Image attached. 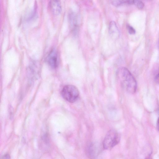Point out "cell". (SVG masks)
<instances>
[{
	"label": "cell",
	"mask_w": 159,
	"mask_h": 159,
	"mask_svg": "<svg viewBox=\"0 0 159 159\" xmlns=\"http://www.w3.org/2000/svg\"><path fill=\"white\" fill-rule=\"evenodd\" d=\"M137 0H111V4L115 6L118 7L124 4L134 5Z\"/></svg>",
	"instance_id": "obj_7"
},
{
	"label": "cell",
	"mask_w": 159,
	"mask_h": 159,
	"mask_svg": "<svg viewBox=\"0 0 159 159\" xmlns=\"http://www.w3.org/2000/svg\"><path fill=\"white\" fill-rule=\"evenodd\" d=\"M127 29L129 33L131 34H134L135 33V29L131 26L128 25L127 26Z\"/></svg>",
	"instance_id": "obj_8"
},
{
	"label": "cell",
	"mask_w": 159,
	"mask_h": 159,
	"mask_svg": "<svg viewBox=\"0 0 159 159\" xmlns=\"http://www.w3.org/2000/svg\"><path fill=\"white\" fill-rule=\"evenodd\" d=\"M47 62L52 68H56L58 65V57L56 51L52 50L49 54L47 57Z\"/></svg>",
	"instance_id": "obj_4"
},
{
	"label": "cell",
	"mask_w": 159,
	"mask_h": 159,
	"mask_svg": "<svg viewBox=\"0 0 159 159\" xmlns=\"http://www.w3.org/2000/svg\"><path fill=\"white\" fill-rule=\"evenodd\" d=\"M109 32L113 39H117L119 36V32L116 23L114 21H111L109 24Z\"/></svg>",
	"instance_id": "obj_6"
},
{
	"label": "cell",
	"mask_w": 159,
	"mask_h": 159,
	"mask_svg": "<svg viewBox=\"0 0 159 159\" xmlns=\"http://www.w3.org/2000/svg\"><path fill=\"white\" fill-rule=\"evenodd\" d=\"M120 136L118 132L111 129L108 132L104 138L103 146L104 149L110 150L118 143Z\"/></svg>",
	"instance_id": "obj_2"
},
{
	"label": "cell",
	"mask_w": 159,
	"mask_h": 159,
	"mask_svg": "<svg viewBox=\"0 0 159 159\" xmlns=\"http://www.w3.org/2000/svg\"><path fill=\"white\" fill-rule=\"evenodd\" d=\"M117 74L123 88L129 93H134L137 89V82L129 71L127 68L122 67L118 69Z\"/></svg>",
	"instance_id": "obj_1"
},
{
	"label": "cell",
	"mask_w": 159,
	"mask_h": 159,
	"mask_svg": "<svg viewBox=\"0 0 159 159\" xmlns=\"http://www.w3.org/2000/svg\"><path fill=\"white\" fill-rule=\"evenodd\" d=\"M61 94L62 97L67 101L70 102H74L77 99L79 92L75 86L67 85L63 88Z\"/></svg>",
	"instance_id": "obj_3"
},
{
	"label": "cell",
	"mask_w": 159,
	"mask_h": 159,
	"mask_svg": "<svg viewBox=\"0 0 159 159\" xmlns=\"http://www.w3.org/2000/svg\"><path fill=\"white\" fill-rule=\"evenodd\" d=\"M50 5L54 15H57L60 13L61 11L60 0H50Z\"/></svg>",
	"instance_id": "obj_5"
},
{
	"label": "cell",
	"mask_w": 159,
	"mask_h": 159,
	"mask_svg": "<svg viewBox=\"0 0 159 159\" xmlns=\"http://www.w3.org/2000/svg\"><path fill=\"white\" fill-rule=\"evenodd\" d=\"M157 129L159 131V118L158 119L157 123Z\"/></svg>",
	"instance_id": "obj_10"
},
{
	"label": "cell",
	"mask_w": 159,
	"mask_h": 159,
	"mask_svg": "<svg viewBox=\"0 0 159 159\" xmlns=\"http://www.w3.org/2000/svg\"><path fill=\"white\" fill-rule=\"evenodd\" d=\"M155 81L156 83L159 84V70L158 74L156 75L155 78Z\"/></svg>",
	"instance_id": "obj_9"
},
{
	"label": "cell",
	"mask_w": 159,
	"mask_h": 159,
	"mask_svg": "<svg viewBox=\"0 0 159 159\" xmlns=\"http://www.w3.org/2000/svg\"></svg>",
	"instance_id": "obj_11"
}]
</instances>
